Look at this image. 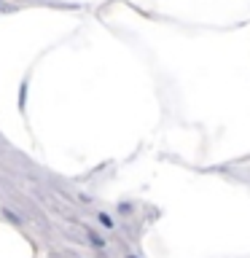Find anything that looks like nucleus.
Here are the masks:
<instances>
[{
  "instance_id": "1",
  "label": "nucleus",
  "mask_w": 250,
  "mask_h": 258,
  "mask_svg": "<svg viewBox=\"0 0 250 258\" xmlns=\"http://www.w3.org/2000/svg\"><path fill=\"white\" fill-rule=\"evenodd\" d=\"M100 221H102V223H105V226H113V221H111V218H108L105 213H100Z\"/></svg>"
}]
</instances>
